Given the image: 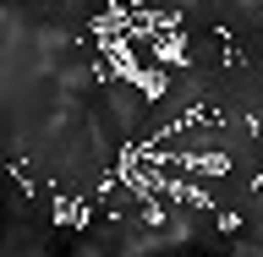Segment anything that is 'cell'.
Returning a JSON list of instances; mask_svg holds the SVG:
<instances>
[{"label":"cell","mask_w":263,"mask_h":257,"mask_svg":"<svg viewBox=\"0 0 263 257\" xmlns=\"http://www.w3.org/2000/svg\"><path fill=\"white\" fill-rule=\"evenodd\" d=\"M93 213H99L93 197H55V203H49V219H55L61 230H88Z\"/></svg>","instance_id":"1"},{"label":"cell","mask_w":263,"mask_h":257,"mask_svg":"<svg viewBox=\"0 0 263 257\" xmlns=\"http://www.w3.org/2000/svg\"><path fill=\"white\" fill-rule=\"evenodd\" d=\"M132 88H137V93H143L148 104H159V98L170 93V71H159V66H143V71H137V82H132Z\"/></svg>","instance_id":"2"},{"label":"cell","mask_w":263,"mask_h":257,"mask_svg":"<svg viewBox=\"0 0 263 257\" xmlns=\"http://www.w3.org/2000/svg\"><path fill=\"white\" fill-rule=\"evenodd\" d=\"M219 230L225 235H241V213H219Z\"/></svg>","instance_id":"3"},{"label":"cell","mask_w":263,"mask_h":257,"mask_svg":"<svg viewBox=\"0 0 263 257\" xmlns=\"http://www.w3.org/2000/svg\"><path fill=\"white\" fill-rule=\"evenodd\" d=\"M197 257H214V252H197Z\"/></svg>","instance_id":"4"}]
</instances>
